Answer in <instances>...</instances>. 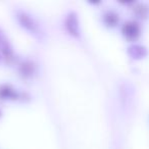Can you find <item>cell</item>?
<instances>
[{"mask_svg":"<svg viewBox=\"0 0 149 149\" xmlns=\"http://www.w3.org/2000/svg\"><path fill=\"white\" fill-rule=\"evenodd\" d=\"M36 70H37L36 63L32 60H25L19 66V74L25 79H30L34 77V74H36Z\"/></svg>","mask_w":149,"mask_h":149,"instance_id":"obj_5","label":"cell"},{"mask_svg":"<svg viewBox=\"0 0 149 149\" xmlns=\"http://www.w3.org/2000/svg\"><path fill=\"white\" fill-rule=\"evenodd\" d=\"M0 52L6 59L13 58V48L4 32L0 29Z\"/></svg>","mask_w":149,"mask_h":149,"instance_id":"obj_4","label":"cell"},{"mask_svg":"<svg viewBox=\"0 0 149 149\" xmlns=\"http://www.w3.org/2000/svg\"><path fill=\"white\" fill-rule=\"evenodd\" d=\"M120 22V17L113 10H108L104 13L103 15V23L106 27H109V28H113L116 27V25L118 24Z\"/></svg>","mask_w":149,"mask_h":149,"instance_id":"obj_7","label":"cell"},{"mask_svg":"<svg viewBox=\"0 0 149 149\" xmlns=\"http://www.w3.org/2000/svg\"><path fill=\"white\" fill-rule=\"evenodd\" d=\"M0 60H1V55H0Z\"/></svg>","mask_w":149,"mask_h":149,"instance_id":"obj_11","label":"cell"},{"mask_svg":"<svg viewBox=\"0 0 149 149\" xmlns=\"http://www.w3.org/2000/svg\"><path fill=\"white\" fill-rule=\"evenodd\" d=\"M0 116H1V111H0Z\"/></svg>","mask_w":149,"mask_h":149,"instance_id":"obj_10","label":"cell"},{"mask_svg":"<svg viewBox=\"0 0 149 149\" xmlns=\"http://www.w3.org/2000/svg\"><path fill=\"white\" fill-rule=\"evenodd\" d=\"M17 97L15 90L8 84L0 86V99H15Z\"/></svg>","mask_w":149,"mask_h":149,"instance_id":"obj_8","label":"cell"},{"mask_svg":"<svg viewBox=\"0 0 149 149\" xmlns=\"http://www.w3.org/2000/svg\"><path fill=\"white\" fill-rule=\"evenodd\" d=\"M17 19L19 25H21V27L24 28L27 32H29L31 35H33L34 37L39 40L42 39L43 32H42L38 22L31 15H29V13L24 10H17Z\"/></svg>","mask_w":149,"mask_h":149,"instance_id":"obj_1","label":"cell"},{"mask_svg":"<svg viewBox=\"0 0 149 149\" xmlns=\"http://www.w3.org/2000/svg\"><path fill=\"white\" fill-rule=\"evenodd\" d=\"M133 11H134L135 15L139 19H145L149 17V6L144 3H138L133 7Z\"/></svg>","mask_w":149,"mask_h":149,"instance_id":"obj_9","label":"cell"},{"mask_svg":"<svg viewBox=\"0 0 149 149\" xmlns=\"http://www.w3.org/2000/svg\"><path fill=\"white\" fill-rule=\"evenodd\" d=\"M64 26L65 29L68 31V33L70 36L74 38L80 37V22H79V17H78L76 11H70L66 15L65 21H64Z\"/></svg>","mask_w":149,"mask_h":149,"instance_id":"obj_3","label":"cell"},{"mask_svg":"<svg viewBox=\"0 0 149 149\" xmlns=\"http://www.w3.org/2000/svg\"><path fill=\"white\" fill-rule=\"evenodd\" d=\"M122 34L128 41H136L141 35V27L136 21H128L123 25Z\"/></svg>","mask_w":149,"mask_h":149,"instance_id":"obj_2","label":"cell"},{"mask_svg":"<svg viewBox=\"0 0 149 149\" xmlns=\"http://www.w3.org/2000/svg\"><path fill=\"white\" fill-rule=\"evenodd\" d=\"M128 54L133 59H142L145 56H147L148 51H147V48L145 46L134 44L128 48Z\"/></svg>","mask_w":149,"mask_h":149,"instance_id":"obj_6","label":"cell"}]
</instances>
